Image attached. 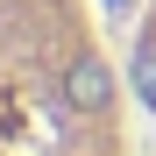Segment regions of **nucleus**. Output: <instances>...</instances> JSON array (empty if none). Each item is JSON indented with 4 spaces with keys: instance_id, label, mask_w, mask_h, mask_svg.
Wrapping results in <instances>:
<instances>
[{
    "instance_id": "nucleus-1",
    "label": "nucleus",
    "mask_w": 156,
    "mask_h": 156,
    "mask_svg": "<svg viewBox=\"0 0 156 156\" xmlns=\"http://www.w3.org/2000/svg\"><path fill=\"white\" fill-rule=\"evenodd\" d=\"M114 99V71L92 57V50H71L64 57V107H78V114H99Z\"/></svg>"
}]
</instances>
